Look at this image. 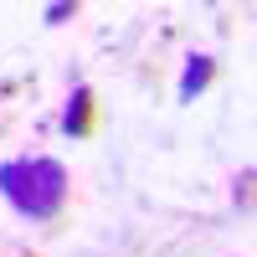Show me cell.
<instances>
[{"mask_svg":"<svg viewBox=\"0 0 257 257\" xmlns=\"http://www.w3.org/2000/svg\"><path fill=\"white\" fill-rule=\"evenodd\" d=\"M0 196L21 221H57L67 206V170L52 155H21L0 165Z\"/></svg>","mask_w":257,"mask_h":257,"instance_id":"cell-1","label":"cell"},{"mask_svg":"<svg viewBox=\"0 0 257 257\" xmlns=\"http://www.w3.org/2000/svg\"><path fill=\"white\" fill-rule=\"evenodd\" d=\"M93 123H98V98H93L88 82H77L72 98H67V113H62V134L67 139H88Z\"/></svg>","mask_w":257,"mask_h":257,"instance_id":"cell-2","label":"cell"},{"mask_svg":"<svg viewBox=\"0 0 257 257\" xmlns=\"http://www.w3.org/2000/svg\"><path fill=\"white\" fill-rule=\"evenodd\" d=\"M211 77H216V62H211L206 52H201V57H190V62H185V72H180V103H190Z\"/></svg>","mask_w":257,"mask_h":257,"instance_id":"cell-3","label":"cell"},{"mask_svg":"<svg viewBox=\"0 0 257 257\" xmlns=\"http://www.w3.org/2000/svg\"><path fill=\"white\" fill-rule=\"evenodd\" d=\"M41 16H47V26H62V21H72V16H77V0H52Z\"/></svg>","mask_w":257,"mask_h":257,"instance_id":"cell-4","label":"cell"},{"mask_svg":"<svg viewBox=\"0 0 257 257\" xmlns=\"http://www.w3.org/2000/svg\"><path fill=\"white\" fill-rule=\"evenodd\" d=\"M252 180H257V175H252V165H247L242 175H237V185H231V196H237L242 211H252Z\"/></svg>","mask_w":257,"mask_h":257,"instance_id":"cell-5","label":"cell"}]
</instances>
